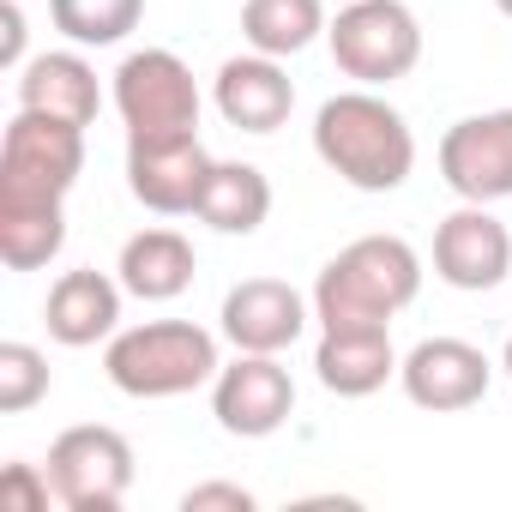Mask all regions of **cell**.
I'll list each match as a JSON object with an SVG mask.
<instances>
[{
    "label": "cell",
    "instance_id": "2e32d148",
    "mask_svg": "<svg viewBox=\"0 0 512 512\" xmlns=\"http://www.w3.org/2000/svg\"><path fill=\"white\" fill-rule=\"evenodd\" d=\"M193 272H199V253L181 229H139L121 241V260H115V278L133 302H175L193 290Z\"/></svg>",
    "mask_w": 512,
    "mask_h": 512
},
{
    "label": "cell",
    "instance_id": "4316f807",
    "mask_svg": "<svg viewBox=\"0 0 512 512\" xmlns=\"http://www.w3.org/2000/svg\"><path fill=\"white\" fill-rule=\"evenodd\" d=\"M500 374L512 380V338H506V350H500Z\"/></svg>",
    "mask_w": 512,
    "mask_h": 512
},
{
    "label": "cell",
    "instance_id": "ffe728a7",
    "mask_svg": "<svg viewBox=\"0 0 512 512\" xmlns=\"http://www.w3.org/2000/svg\"><path fill=\"white\" fill-rule=\"evenodd\" d=\"M326 0H241V37L260 55H302L326 37Z\"/></svg>",
    "mask_w": 512,
    "mask_h": 512
},
{
    "label": "cell",
    "instance_id": "277c9868",
    "mask_svg": "<svg viewBox=\"0 0 512 512\" xmlns=\"http://www.w3.org/2000/svg\"><path fill=\"white\" fill-rule=\"evenodd\" d=\"M85 175V127L19 109L0 139V205H67Z\"/></svg>",
    "mask_w": 512,
    "mask_h": 512
},
{
    "label": "cell",
    "instance_id": "8fae6325",
    "mask_svg": "<svg viewBox=\"0 0 512 512\" xmlns=\"http://www.w3.org/2000/svg\"><path fill=\"white\" fill-rule=\"evenodd\" d=\"M512 272V229L488 211V205H458L452 217H440L434 229V278L464 290V296H482V290H500Z\"/></svg>",
    "mask_w": 512,
    "mask_h": 512
},
{
    "label": "cell",
    "instance_id": "52a82bcc",
    "mask_svg": "<svg viewBox=\"0 0 512 512\" xmlns=\"http://www.w3.org/2000/svg\"><path fill=\"white\" fill-rule=\"evenodd\" d=\"M49 482L67 512H115L133 488V440L109 422H79L61 428L49 446Z\"/></svg>",
    "mask_w": 512,
    "mask_h": 512
},
{
    "label": "cell",
    "instance_id": "7c38bea8",
    "mask_svg": "<svg viewBox=\"0 0 512 512\" xmlns=\"http://www.w3.org/2000/svg\"><path fill=\"white\" fill-rule=\"evenodd\" d=\"M314 320V296H302L296 284L284 278H241L229 296H223V314H217V332L235 344V350H253V356H284Z\"/></svg>",
    "mask_w": 512,
    "mask_h": 512
},
{
    "label": "cell",
    "instance_id": "6da1fadb",
    "mask_svg": "<svg viewBox=\"0 0 512 512\" xmlns=\"http://www.w3.org/2000/svg\"><path fill=\"white\" fill-rule=\"evenodd\" d=\"M422 290V253L404 235H362L338 247L314 278L320 332H368L392 326Z\"/></svg>",
    "mask_w": 512,
    "mask_h": 512
},
{
    "label": "cell",
    "instance_id": "e0dca14e",
    "mask_svg": "<svg viewBox=\"0 0 512 512\" xmlns=\"http://www.w3.org/2000/svg\"><path fill=\"white\" fill-rule=\"evenodd\" d=\"M398 350H392V326H368V332H320L314 344V380L332 398H374L392 374H398Z\"/></svg>",
    "mask_w": 512,
    "mask_h": 512
},
{
    "label": "cell",
    "instance_id": "3957f363",
    "mask_svg": "<svg viewBox=\"0 0 512 512\" xmlns=\"http://www.w3.org/2000/svg\"><path fill=\"white\" fill-rule=\"evenodd\" d=\"M223 368L217 356V332L193 326V320H145V326H121L103 350V374L115 392L127 398H187L199 386H211Z\"/></svg>",
    "mask_w": 512,
    "mask_h": 512
},
{
    "label": "cell",
    "instance_id": "8992f818",
    "mask_svg": "<svg viewBox=\"0 0 512 512\" xmlns=\"http://www.w3.org/2000/svg\"><path fill=\"white\" fill-rule=\"evenodd\" d=\"M115 109L127 139H187L199 133V85L175 49H133L115 67Z\"/></svg>",
    "mask_w": 512,
    "mask_h": 512
},
{
    "label": "cell",
    "instance_id": "5b68a950",
    "mask_svg": "<svg viewBox=\"0 0 512 512\" xmlns=\"http://www.w3.org/2000/svg\"><path fill=\"white\" fill-rule=\"evenodd\" d=\"M326 43H332V61H338L344 79H356L368 91H386V85L416 73L422 19L404 7V0H350V7H338V19L326 25Z\"/></svg>",
    "mask_w": 512,
    "mask_h": 512
},
{
    "label": "cell",
    "instance_id": "30bf717a",
    "mask_svg": "<svg viewBox=\"0 0 512 512\" xmlns=\"http://www.w3.org/2000/svg\"><path fill=\"white\" fill-rule=\"evenodd\" d=\"M211 169H217V157L199 145V133H187V139H127V193L157 217H199Z\"/></svg>",
    "mask_w": 512,
    "mask_h": 512
},
{
    "label": "cell",
    "instance_id": "4fadbf2b",
    "mask_svg": "<svg viewBox=\"0 0 512 512\" xmlns=\"http://www.w3.org/2000/svg\"><path fill=\"white\" fill-rule=\"evenodd\" d=\"M494 380V362L470 344V338H422L404 362H398V386L416 410L434 416H458L470 404H482Z\"/></svg>",
    "mask_w": 512,
    "mask_h": 512
},
{
    "label": "cell",
    "instance_id": "5bb4252c",
    "mask_svg": "<svg viewBox=\"0 0 512 512\" xmlns=\"http://www.w3.org/2000/svg\"><path fill=\"white\" fill-rule=\"evenodd\" d=\"M211 103L217 115L235 127V133H278L296 109V79L284 73L278 55H260V49H247V55H229L211 79Z\"/></svg>",
    "mask_w": 512,
    "mask_h": 512
},
{
    "label": "cell",
    "instance_id": "7402d4cb",
    "mask_svg": "<svg viewBox=\"0 0 512 512\" xmlns=\"http://www.w3.org/2000/svg\"><path fill=\"white\" fill-rule=\"evenodd\" d=\"M145 0H49V25L73 49H115L139 31Z\"/></svg>",
    "mask_w": 512,
    "mask_h": 512
},
{
    "label": "cell",
    "instance_id": "cb8c5ba5",
    "mask_svg": "<svg viewBox=\"0 0 512 512\" xmlns=\"http://www.w3.org/2000/svg\"><path fill=\"white\" fill-rule=\"evenodd\" d=\"M49 500H55V482H49L43 464L13 458L7 470H0V506L7 512H49Z\"/></svg>",
    "mask_w": 512,
    "mask_h": 512
},
{
    "label": "cell",
    "instance_id": "44dd1931",
    "mask_svg": "<svg viewBox=\"0 0 512 512\" xmlns=\"http://www.w3.org/2000/svg\"><path fill=\"white\" fill-rule=\"evenodd\" d=\"M67 247V205H0V260L7 272H43Z\"/></svg>",
    "mask_w": 512,
    "mask_h": 512
},
{
    "label": "cell",
    "instance_id": "d4e9b609",
    "mask_svg": "<svg viewBox=\"0 0 512 512\" xmlns=\"http://www.w3.org/2000/svg\"><path fill=\"white\" fill-rule=\"evenodd\" d=\"M260 494L241 488V482H193L181 494V512H253Z\"/></svg>",
    "mask_w": 512,
    "mask_h": 512
},
{
    "label": "cell",
    "instance_id": "9a60e30c",
    "mask_svg": "<svg viewBox=\"0 0 512 512\" xmlns=\"http://www.w3.org/2000/svg\"><path fill=\"white\" fill-rule=\"evenodd\" d=\"M121 278L97 272V266H79V272H61L49 284V302H43V326L55 344L67 350H91V344H109L121 332Z\"/></svg>",
    "mask_w": 512,
    "mask_h": 512
},
{
    "label": "cell",
    "instance_id": "7a4b0ae2",
    "mask_svg": "<svg viewBox=\"0 0 512 512\" xmlns=\"http://www.w3.org/2000/svg\"><path fill=\"white\" fill-rule=\"evenodd\" d=\"M314 157L356 193H398L416 169V133L380 91L356 85L320 103Z\"/></svg>",
    "mask_w": 512,
    "mask_h": 512
},
{
    "label": "cell",
    "instance_id": "9c48e42d",
    "mask_svg": "<svg viewBox=\"0 0 512 512\" xmlns=\"http://www.w3.org/2000/svg\"><path fill=\"white\" fill-rule=\"evenodd\" d=\"M440 181L470 205L512 199V109L452 121L440 133Z\"/></svg>",
    "mask_w": 512,
    "mask_h": 512
},
{
    "label": "cell",
    "instance_id": "ba28073f",
    "mask_svg": "<svg viewBox=\"0 0 512 512\" xmlns=\"http://www.w3.org/2000/svg\"><path fill=\"white\" fill-rule=\"evenodd\" d=\"M211 416L235 440H272L296 416V380L278 356L235 350V362L217 368L211 380Z\"/></svg>",
    "mask_w": 512,
    "mask_h": 512
},
{
    "label": "cell",
    "instance_id": "603a6c76",
    "mask_svg": "<svg viewBox=\"0 0 512 512\" xmlns=\"http://www.w3.org/2000/svg\"><path fill=\"white\" fill-rule=\"evenodd\" d=\"M55 374H49V356L37 344H0V416H25L49 398Z\"/></svg>",
    "mask_w": 512,
    "mask_h": 512
},
{
    "label": "cell",
    "instance_id": "484cf974",
    "mask_svg": "<svg viewBox=\"0 0 512 512\" xmlns=\"http://www.w3.org/2000/svg\"><path fill=\"white\" fill-rule=\"evenodd\" d=\"M0 25H7V37H0V61L19 73V67L31 61V55H25V7H19V0H7V7H0Z\"/></svg>",
    "mask_w": 512,
    "mask_h": 512
},
{
    "label": "cell",
    "instance_id": "ac0fdd59",
    "mask_svg": "<svg viewBox=\"0 0 512 512\" xmlns=\"http://www.w3.org/2000/svg\"><path fill=\"white\" fill-rule=\"evenodd\" d=\"M19 109H43V115H61L73 127H91L97 109H103V85H97V67L73 49H49V55H31L19 67Z\"/></svg>",
    "mask_w": 512,
    "mask_h": 512
},
{
    "label": "cell",
    "instance_id": "d6986e66",
    "mask_svg": "<svg viewBox=\"0 0 512 512\" xmlns=\"http://www.w3.org/2000/svg\"><path fill=\"white\" fill-rule=\"evenodd\" d=\"M272 217V181L260 163H217L199 199V223H211L217 235H253Z\"/></svg>",
    "mask_w": 512,
    "mask_h": 512
},
{
    "label": "cell",
    "instance_id": "83f0119b",
    "mask_svg": "<svg viewBox=\"0 0 512 512\" xmlns=\"http://www.w3.org/2000/svg\"><path fill=\"white\" fill-rule=\"evenodd\" d=\"M494 7H500V13H506V19H512V0H494Z\"/></svg>",
    "mask_w": 512,
    "mask_h": 512
}]
</instances>
